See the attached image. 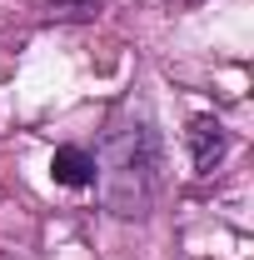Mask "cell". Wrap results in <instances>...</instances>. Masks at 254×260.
Masks as SVG:
<instances>
[{"instance_id": "1", "label": "cell", "mask_w": 254, "mask_h": 260, "mask_svg": "<svg viewBox=\"0 0 254 260\" xmlns=\"http://www.w3.org/2000/svg\"><path fill=\"white\" fill-rule=\"evenodd\" d=\"M95 180L110 215L140 220L155 210L159 190H164V145H159V130L150 125L145 110H125L105 125L100 155H95Z\"/></svg>"}, {"instance_id": "2", "label": "cell", "mask_w": 254, "mask_h": 260, "mask_svg": "<svg viewBox=\"0 0 254 260\" xmlns=\"http://www.w3.org/2000/svg\"><path fill=\"white\" fill-rule=\"evenodd\" d=\"M185 145H190L194 175H209V170L224 160V150H229V135H224V125L215 115H194L190 130H185Z\"/></svg>"}, {"instance_id": "3", "label": "cell", "mask_w": 254, "mask_h": 260, "mask_svg": "<svg viewBox=\"0 0 254 260\" xmlns=\"http://www.w3.org/2000/svg\"><path fill=\"white\" fill-rule=\"evenodd\" d=\"M50 175H55V185L85 190V185H95V155L80 150V145H60V150L50 155Z\"/></svg>"}]
</instances>
